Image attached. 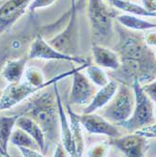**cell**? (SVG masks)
<instances>
[{"instance_id": "35", "label": "cell", "mask_w": 156, "mask_h": 157, "mask_svg": "<svg viewBox=\"0 0 156 157\" xmlns=\"http://www.w3.org/2000/svg\"><path fill=\"white\" fill-rule=\"evenodd\" d=\"M2 93H3V91H2V90H0V99H1V96H2Z\"/></svg>"}, {"instance_id": "17", "label": "cell", "mask_w": 156, "mask_h": 157, "mask_svg": "<svg viewBox=\"0 0 156 157\" xmlns=\"http://www.w3.org/2000/svg\"><path fill=\"white\" fill-rule=\"evenodd\" d=\"M66 111L68 114L70 126V129H72L74 139L75 145H76L77 155L82 156L84 151H85V148H86V144H85V137H84V134L82 131V124L78 119V115L76 113H74L73 111V109L70 108V105L69 103L66 104Z\"/></svg>"}, {"instance_id": "26", "label": "cell", "mask_w": 156, "mask_h": 157, "mask_svg": "<svg viewBox=\"0 0 156 157\" xmlns=\"http://www.w3.org/2000/svg\"><path fill=\"white\" fill-rule=\"evenodd\" d=\"M135 133H137L141 136H144L147 138L148 137H150V138L156 137V123L154 122L150 125H148V126L141 128V129H138L135 131Z\"/></svg>"}, {"instance_id": "7", "label": "cell", "mask_w": 156, "mask_h": 157, "mask_svg": "<svg viewBox=\"0 0 156 157\" xmlns=\"http://www.w3.org/2000/svg\"><path fill=\"white\" fill-rule=\"evenodd\" d=\"M28 59H40L46 60H62L68 62H74L77 64L90 63V59H85L79 56H70L61 53L56 50L52 45H50L44 37L40 34H38L33 40L32 44L28 52Z\"/></svg>"}, {"instance_id": "11", "label": "cell", "mask_w": 156, "mask_h": 157, "mask_svg": "<svg viewBox=\"0 0 156 157\" xmlns=\"http://www.w3.org/2000/svg\"><path fill=\"white\" fill-rule=\"evenodd\" d=\"M78 119L82 127L91 135H104L110 138L120 136V132L116 126L110 123L107 119L94 114V112L78 115Z\"/></svg>"}, {"instance_id": "27", "label": "cell", "mask_w": 156, "mask_h": 157, "mask_svg": "<svg viewBox=\"0 0 156 157\" xmlns=\"http://www.w3.org/2000/svg\"><path fill=\"white\" fill-rule=\"evenodd\" d=\"M142 89L152 101L156 103V78L148 84H144L142 86Z\"/></svg>"}, {"instance_id": "30", "label": "cell", "mask_w": 156, "mask_h": 157, "mask_svg": "<svg viewBox=\"0 0 156 157\" xmlns=\"http://www.w3.org/2000/svg\"><path fill=\"white\" fill-rule=\"evenodd\" d=\"M142 6L150 12L156 11V0H141Z\"/></svg>"}, {"instance_id": "1", "label": "cell", "mask_w": 156, "mask_h": 157, "mask_svg": "<svg viewBox=\"0 0 156 157\" xmlns=\"http://www.w3.org/2000/svg\"><path fill=\"white\" fill-rule=\"evenodd\" d=\"M115 28L119 42L114 50L120 56V66L113 71L110 76L131 87L135 79H138L141 85L153 81L156 78V59L153 50L145 44L143 34L130 32L119 24H116Z\"/></svg>"}, {"instance_id": "25", "label": "cell", "mask_w": 156, "mask_h": 157, "mask_svg": "<svg viewBox=\"0 0 156 157\" xmlns=\"http://www.w3.org/2000/svg\"><path fill=\"white\" fill-rule=\"evenodd\" d=\"M56 0H33V1L28 5L27 10L29 12H34L38 9L46 8L53 5Z\"/></svg>"}, {"instance_id": "8", "label": "cell", "mask_w": 156, "mask_h": 157, "mask_svg": "<svg viewBox=\"0 0 156 157\" xmlns=\"http://www.w3.org/2000/svg\"><path fill=\"white\" fill-rule=\"evenodd\" d=\"M46 87H35L27 81L11 83L4 90L0 99V110H6L15 106L28 97L45 89Z\"/></svg>"}, {"instance_id": "3", "label": "cell", "mask_w": 156, "mask_h": 157, "mask_svg": "<svg viewBox=\"0 0 156 157\" xmlns=\"http://www.w3.org/2000/svg\"><path fill=\"white\" fill-rule=\"evenodd\" d=\"M133 90L135 93V108L133 114L129 119L117 123L119 126L124 128L128 132L134 133L145 126L150 125L155 122L156 118L154 115L153 101L143 90L142 85L135 79L133 82Z\"/></svg>"}, {"instance_id": "34", "label": "cell", "mask_w": 156, "mask_h": 157, "mask_svg": "<svg viewBox=\"0 0 156 157\" xmlns=\"http://www.w3.org/2000/svg\"><path fill=\"white\" fill-rule=\"evenodd\" d=\"M153 53H154V56H155V59H156V47H155V49H154Z\"/></svg>"}, {"instance_id": "28", "label": "cell", "mask_w": 156, "mask_h": 157, "mask_svg": "<svg viewBox=\"0 0 156 157\" xmlns=\"http://www.w3.org/2000/svg\"><path fill=\"white\" fill-rule=\"evenodd\" d=\"M145 44L150 47H156V29H148L143 34Z\"/></svg>"}, {"instance_id": "21", "label": "cell", "mask_w": 156, "mask_h": 157, "mask_svg": "<svg viewBox=\"0 0 156 157\" xmlns=\"http://www.w3.org/2000/svg\"><path fill=\"white\" fill-rule=\"evenodd\" d=\"M10 141L13 145L17 147H26V148H31L37 151H40V148L39 144L36 142V140L26 132L24 130L17 128L16 130H14L10 136Z\"/></svg>"}, {"instance_id": "16", "label": "cell", "mask_w": 156, "mask_h": 157, "mask_svg": "<svg viewBox=\"0 0 156 157\" xmlns=\"http://www.w3.org/2000/svg\"><path fill=\"white\" fill-rule=\"evenodd\" d=\"M27 62V58L9 59L2 68V76L10 83H18L21 81Z\"/></svg>"}, {"instance_id": "4", "label": "cell", "mask_w": 156, "mask_h": 157, "mask_svg": "<svg viewBox=\"0 0 156 157\" xmlns=\"http://www.w3.org/2000/svg\"><path fill=\"white\" fill-rule=\"evenodd\" d=\"M79 3L76 0H72L70 16L66 26L47 42L56 50L66 55L77 56L79 50V26L77 20V11Z\"/></svg>"}, {"instance_id": "23", "label": "cell", "mask_w": 156, "mask_h": 157, "mask_svg": "<svg viewBox=\"0 0 156 157\" xmlns=\"http://www.w3.org/2000/svg\"><path fill=\"white\" fill-rule=\"evenodd\" d=\"M31 0H8L0 7V16L18 10H27Z\"/></svg>"}, {"instance_id": "5", "label": "cell", "mask_w": 156, "mask_h": 157, "mask_svg": "<svg viewBox=\"0 0 156 157\" xmlns=\"http://www.w3.org/2000/svg\"><path fill=\"white\" fill-rule=\"evenodd\" d=\"M89 20L92 34L98 40L109 39L113 34L114 11L109 10L104 0H88Z\"/></svg>"}, {"instance_id": "15", "label": "cell", "mask_w": 156, "mask_h": 157, "mask_svg": "<svg viewBox=\"0 0 156 157\" xmlns=\"http://www.w3.org/2000/svg\"><path fill=\"white\" fill-rule=\"evenodd\" d=\"M16 125L20 129L26 132L28 135H30L39 144L40 148V151L46 154V139L44 133L42 132L40 125L30 117L27 116H20L16 121Z\"/></svg>"}, {"instance_id": "24", "label": "cell", "mask_w": 156, "mask_h": 157, "mask_svg": "<svg viewBox=\"0 0 156 157\" xmlns=\"http://www.w3.org/2000/svg\"><path fill=\"white\" fill-rule=\"evenodd\" d=\"M109 146L110 144L108 142H96L87 150L86 154L91 157L107 156L109 153Z\"/></svg>"}, {"instance_id": "10", "label": "cell", "mask_w": 156, "mask_h": 157, "mask_svg": "<svg viewBox=\"0 0 156 157\" xmlns=\"http://www.w3.org/2000/svg\"><path fill=\"white\" fill-rule=\"evenodd\" d=\"M96 93L93 83L78 70L73 75V85L70 92L69 104L76 105H88Z\"/></svg>"}, {"instance_id": "32", "label": "cell", "mask_w": 156, "mask_h": 157, "mask_svg": "<svg viewBox=\"0 0 156 157\" xmlns=\"http://www.w3.org/2000/svg\"><path fill=\"white\" fill-rule=\"evenodd\" d=\"M0 155H3V156H9V153L6 152L4 151V149L1 147V145H0Z\"/></svg>"}, {"instance_id": "6", "label": "cell", "mask_w": 156, "mask_h": 157, "mask_svg": "<svg viewBox=\"0 0 156 157\" xmlns=\"http://www.w3.org/2000/svg\"><path fill=\"white\" fill-rule=\"evenodd\" d=\"M133 87L120 83L118 90L105 109L104 116L105 119L114 121L121 122L129 119L135 108V93Z\"/></svg>"}, {"instance_id": "13", "label": "cell", "mask_w": 156, "mask_h": 157, "mask_svg": "<svg viewBox=\"0 0 156 157\" xmlns=\"http://www.w3.org/2000/svg\"><path fill=\"white\" fill-rule=\"evenodd\" d=\"M119 88L118 82L116 80L109 81L105 86L101 88V90L95 93L91 102L83 109V114L93 113L98 109H101L107 105L109 102L115 96Z\"/></svg>"}, {"instance_id": "19", "label": "cell", "mask_w": 156, "mask_h": 157, "mask_svg": "<svg viewBox=\"0 0 156 157\" xmlns=\"http://www.w3.org/2000/svg\"><path fill=\"white\" fill-rule=\"evenodd\" d=\"M113 7L117 8L122 11L128 12L133 15L143 16V17H156V11L150 12L147 10L143 6L131 2L130 0H106Z\"/></svg>"}, {"instance_id": "12", "label": "cell", "mask_w": 156, "mask_h": 157, "mask_svg": "<svg viewBox=\"0 0 156 157\" xmlns=\"http://www.w3.org/2000/svg\"><path fill=\"white\" fill-rule=\"evenodd\" d=\"M58 83H55V95L56 99V104H58L59 114V123H60V140L61 144L67 151L70 156H78L76 151V145L74 139L73 132L70 126L69 118L67 113L63 107V104L60 98V94L58 89Z\"/></svg>"}, {"instance_id": "22", "label": "cell", "mask_w": 156, "mask_h": 157, "mask_svg": "<svg viewBox=\"0 0 156 157\" xmlns=\"http://www.w3.org/2000/svg\"><path fill=\"white\" fill-rule=\"evenodd\" d=\"M86 75L88 78L98 87L102 88L109 82L108 75L100 66L89 64L86 68Z\"/></svg>"}, {"instance_id": "33", "label": "cell", "mask_w": 156, "mask_h": 157, "mask_svg": "<svg viewBox=\"0 0 156 157\" xmlns=\"http://www.w3.org/2000/svg\"><path fill=\"white\" fill-rule=\"evenodd\" d=\"M154 115H155V118H156V105L154 106Z\"/></svg>"}, {"instance_id": "18", "label": "cell", "mask_w": 156, "mask_h": 157, "mask_svg": "<svg viewBox=\"0 0 156 157\" xmlns=\"http://www.w3.org/2000/svg\"><path fill=\"white\" fill-rule=\"evenodd\" d=\"M116 19L120 25L131 30L146 31L156 27V24L138 18L136 15H133V14H120L116 16Z\"/></svg>"}, {"instance_id": "9", "label": "cell", "mask_w": 156, "mask_h": 157, "mask_svg": "<svg viewBox=\"0 0 156 157\" xmlns=\"http://www.w3.org/2000/svg\"><path fill=\"white\" fill-rule=\"evenodd\" d=\"M108 143L110 146L116 147L122 153H124L125 156L128 157L145 156L150 148L147 137L135 132L131 135L111 138Z\"/></svg>"}, {"instance_id": "2", "label": "cell", "mask_w": 156, "mask_h": 157, "mask_svg": "<svg viewBox=\"0 0 156 157\" xmlns=\"http://www.w3.org/2000/svg\"><path fill=\"white\" fill-rule=\"evenodd\" d=\"M18 113L33 119L41 128L46 139V154L60 140V123L56 99L47 91L35 93L25 102Z\"/></svg>"}, {"instance_id": "29", "label": "cell", "mask_w": 156, "mask_h": 157, "mask_svg": "<svg viewBox=\"0 0 156 157\" xmlns=\"http://www.w3.org/2000/svg\"><path fill=\"white\" fill-rule=\"evenodd\" d=\"M18 149L21 151L23 156L25 157H40V156H44L40 151H37L31 148H26V147H18Z\"/></svg>"}, {"instance_id": "31", "label": "cell", "mask_w": 156, "mask_h": 157, "mask_svg": "<svg viewBox=\"0 0 156 157\" xmlns=\"http://www.w3.org/2000/svg\"><path fill=\"white\" fill-rule=\"evenodd\" d=\"M67 155H69V154H68L67 151L65 150V148L63 147V145L61 143H59L55 148L54 156H67Z\"/></svg>"}, {"instance_id": "14", "label": "cell", "mask_w": 156, "mask_h": 157, "mask_svg": "<svg viewBox=\"0 0 156 157\" xmlns=\"http://www.w3.org/2000/svg\"><path fill=\"white\" fill-rule=\"evenodd\" d=\"M91 52L93 60L98 66L113 71L120 68V59L115 50H111L103 45L93 44L91 46Z\"/></svg>"}, {"instance_id": "20", "label": "cell", "mask_w": 156, "mask_h": 157, "mask_svg": "<svg viewBox=\"0 0 156 157\" xmlns=\"http://www.w3.org/2000/svg\"><path fill=\"white\" fill-rule=\"evenodd\" d=\"M20 116L18 113L13 116H0V145L6 152H8V144L13 128Z\"/></svg>"}]
</instances>
